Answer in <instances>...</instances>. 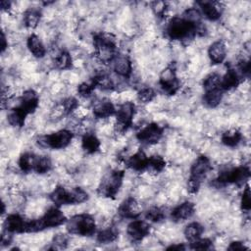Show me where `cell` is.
<instances>
[{
  "label": "cell",
  "instance_id": "6da1fadb",
  "mask_svg": "<svg viewBox=\"0 0 251 251\" xmlns=\"http://www.w3.org/2000/svg\"><path fill=\"white\" fill-rule=\"evenodd\" d=\"M165 31L166 35L172 40L188 42L196 35H204L206 28L202 23L196 24L183 16H175L168 22Z\"/></svg>",
  "mask_w": 251,
  "mask_h": 251
},
{
  "label": "cell",
  "instance_id": "7a4b0ae2",
  "mask_svg": "<svg viewBox=\"0 0 251 251\" xmlns=\"http://www.w3.org/2000/svg\"><path fill=\"white\" fill-rule=\"evenodd\" d=\"M93 46L97 59L103 64H111L119 54L117 39L112 33H95L93 35Z\"/></svg>",
  "mask_w": 251,
  "mask_h": 251
},
{
  "label": "cell",
  "instance_id": "3957f363",
  "mask_svg": "<svg viewBox=\"0 0 251 251\" xmlns=\"http://www.w3.org/2000/svg\"><path fill=\"white\" fill-rule=\"evenodd\" d=\"M49 198L52 203L61 207L64 205H74V204H81L88 200V193L81 187H72L67 189L63 185H57L52 192L49 194Z\"/></svg>",
  "mask_w": 251,
  "mask_h": 251
},
{
  "label": "cell",
  "instance_id": "277c9868",
  "mask_svg": "<svg viewBox=\"0 0 251 251\" xmlns=\"http://www.w3.org/2000/svg\"><path fill=\"white\" fill-rule=\"evenodd\" d=\"M212 170L210 159L205 155L198 156L190 166L187 189L189 193L195 194L199 191L202 182Z\"/></svg>",
  "mask_w": 251,
  "mask_h": 251
},
{
  "label": "cell",
  "instance_id": "5b68a950",
  "mask_svg": "<svg viewBox=\"0 0 251 251\" xmlns=\"http://www.w3.org/2000/svg\"><path fill=\"white\" fill-rule=\"evenodd\" d=\"M65 214L60 207L53 206L49 208L41 217L36 220H29L27 232H37L46 228L57 227L65 225L67 222Z\"/></svg>",
  "mask_w": 251,
  "mask_h": 251
},
{
  "label": "cell",
  "instance_id": "8992f818",
  "mask_svg": "<svg viewBox=\"0 0 251 251\" xmlns=\"http://www.w3.org/2000/svg\"><path fill=\"white\" fill-rule=\"evenodd\" d=\"M66 229L70 234L79 236H92L96 233L97 226L95 219L87 213L72 216L66 222Z\"/></svg>",
  "mask_w": 251,
  "mask_h": 251
},
{
  "label": "cell",
  "instance_id": "52a82bcc",
  "mask_svg": "<svg viewBox=\"0 0 251 251\" xmlns=\"http://www.w3.org/2000/svg\"><path fill=\"white\" fill-rule=\"evenodd\" d=\"M250 175V169L247 166L227 168L219 173L218 176L213 181V185L217 187L226 186L227 184L241 186L247 183Z\"/></svg>",
  "mask_w": 251,
  "mask_h": 251
},
{
  "label": "cell",
  "instance_id": "ba28073f",
  "mask_svg": "<svg viewBox=\"0 0 251 251\" xmlns=\"http://www.w3.org/2000/svg\"><path fill=\"white\" fill-rule=\"evenodd\" d=\"M124 177L125 171L123 170H111L107 172L98 184L97 194L103 198H115L122 187Z\"/></svg>",
  "mask_w": 251,
  "mask_h": 251
},
{
  "label": "cell",
  "instance_id": "9c48e42d",
  "mask_svg": "<svg viewBox=\"0 0 251 251\" xmlns=\"http://www.w3.org/2000/svg\"><path fill=\"white\" fill-rule=\"evenodd\" d=\"M74 138V132L71 129L63 128L50 134L40 135L37 137V144L43 148L54 150L64 149L70 145Z\"/></svg>",
  "mask_w": 251,
  "mask_h": 251
},
{
  "label": "cell",
  "instance_id": "30bf717a",
  "mask_svg": "<svg viewBox=\"0 0 251 251\" xmlns=\"http://www.w3.org/2000/svg\"><path fill=\"white\" fill-rule=\"evenodd\" d=\"M136 113V106L131 101H126L120 104L116 110V123L115 131L117 133L123 134L126 132L132 126L133 118Z\"/></svg>",
  "mask_w": 251,
  "mask_h": 251
},
{
  "label": "cell",
  "instance_id": "8fae6325",
  "mask_svg": "<svg viewBox=\"0 0 251 251\" xmlns=\"http://www.w3.org/2000/svg\"><path fill=\"white\" fill-rule=\"evenodd\" d=\"M158 82L160 88L166 95H175L179 90L180 81L176 75V67L175 63L169 64L161 72Z\"/></svg>",
  "mask_w": 251,
  "mask_h": 251
},
{
  "label": "cell",
  "instance_id": "7c38bea8",
  "mask_svg": "<svg viewBox=\"0 0 251 251\" xmlns=\"http://www.w3.org/2000/svg\"><path fill=\"white\" fill-rule=\"evenodd\" d=\"M164 126L157 123H150L141 127L135 134L136 139L145 145L157 144L164 134Z\"/></svg>",
  "mask_w": 251,
  "mask_h": 251
},
{
  "label": "cell",
  "instance_id": "4fadbf2b",
  "mask_svg": "<svg viewBox=\"0 0 251 251\" xmlns=\"http://www.w3.org/2000/svg\"><path fill=\"white\" fill-rule=\"evenodd\" d=\"M150 225L143 220H131V222L126 226V235L128 239L133 243L141 242L150 234Z\"/></svg>",
  "mask_w": 251,
  "mask_h": 251
},
{
  "label": "cell",
  "instance_id": "5bb4252c",
  "mask_svg": "<svg viewBox=\"0 0 251 251\" xmlns=\"http://www.w3.org/2000/svg\"><path fill=\"white\" fill-rule=\"evenodd\" d=\"M29 220H26L20 214H10L4 220V230L10 233H26Z\"/></svg>",
  "mask_w": 251,
  "mask_h": 251
},
{
  "label": "cell",
  "instance_id": "9a60e30c",
  "mask_svg": "<svg viewBox=\"0 0 251 251\" xmlns=\"http://www.w3.org/2000/svg\"><path fill=\"white\" fill-rule=\"evenodd\" d=\"M118 214L122 219L134 220L141 214V207L134 197L126 198L118 208Z\"/></svg>",
  "mask_w": 251,
  "mask_h": 251
},
{
  "label": "cell",
  "instance_id": "2e32d148",
  "mask_svg": "<svg viewBox=\"0 0 251 251\" xmlns=\"http://www.w3.org/2000/svg\"><path fill=\"white\" fill-rule=\"evenodd\" d=\"M199 7V12L201 13V16H203L205 19L216 22L220 20L222 17L224 7L220 2L217 1H200L196 3Z\"/></svg>",
  "mask_w": 251,
  "mask_h": 251
},
{
  "label": "cell",
  "instance_id": "e0dca14e",
  "mask_svg": "<svg viewBox=\"0 0 251 251\" xmlns=\"http://www.w3.org/2000/svg\"><path fill=\"white\" fill-rule=\"evenodd\" d=\"M39 105V95L33 89H26L23 92L19 98V106L27 115L32 114L38 108Z\"/></svg>",
  "mask_w": 251,
  "mask_h": 251
},
{
  "label": "cell",
  "instance_id": "ac0fdd59",
  "mask_svg": "<svg viewBox=\"0 0 251 251\" xmlns=\"http://www.w3.org/2000/svg\"><path fill=\"white\" fill-rule=\"evenodd\" d=\"M195 213V205L191 201H184L176 206L170 213L172 221L176 223L184 222L190 219Z\"/></svg>",
  "mask_w": 251,
  "mask_h": 251
},
{
  "label": "cell",
  "instance_id": "d6986e66",
  "mask_svg": "<svg viewBox=\"0 0 251 251\" xmlns=\"http://www.w3.org/2000/svg\"><path fill=\"white\" fill-rule=\"evenodd\" d=\"M111 64H113V70L118 75L126 79L131 76L132 63L128 56L118 54Z\"/></svg>",
  "mask_w": 251,
  "mask_h": 251
},
{
  "label": "cell",
  "instance_id": "ffe728a7",
  "mask_svg": "<svg viewBox=\"0 0 251 251\" xmlns=\"http://www.w3.org/2000/svg\"><path fill=\"white\" fill-rule=\"evenodd\" d=\"M116 106L111 102V100L103 98L96 101L92 107V113L95 119H107L116 114Z\"/></svg>",
  "mask_w": 251,
  "mask_h": 251
},
{
  "label": "cell",
  "instance_id": "44dd1931",
  "mask_svg": "<svg viewBox=\"0 0 251 251\" xmlns=\"http://www.w3.org/2000/svg\"><path fill=\"white\" fill-rule=\"evenodd\" d=\"M227 48L224 40L214 41L208 48V57L213 65H220L224 63L226 58Z\"/></svg>",
  "mask_w": 251,
  "mask_h": 251
},
{
  "label": "cell",
  "instance_id": "7402d4cb",
  "mask_svg": "<svg viewBox=\"0 0 251 251\" xmlns=\"http://www.w3.org/2000/svg\"><path fill=\"white\" fill-rule=\"evenodd\" d=\"M241 82V75L235 68L230 65H227L226 71L221 78V88L224 91L231 90L236 88Z\"/></svg>",
  "mask_w": 251,
  "mask_h": 251
},
{
  "label": "cell",
  "instance_id": "603a6c76",
  "mask_svg": "<svg viewBox=\"0 0 251 251\" xmlns=\"http://www.w3.org/2000/svg\"><path fill=\"white\" fill-rule=\"evenodd\" d=\"M148 158L149 157L145 154V152L140 149L126 160V165L130 170L141 173L147 169Z\"/></svg>",
  "mask_w": 251,
  "mask_h": 251
},
{
  "label": "cell",
  "instance_id": "cb8c5ba5",
  "mask_svg": "<svg viewBox=\"0 0 251 251\" xmlns=\"http://www.w3.org/2000/svg\"><path fill=\"white\" fill-rule=\"evenodd\" d=\"M26 47L35 58L41 59L46 55L45 45L43 44L40 37L35 33H31L28 35L26 39Z\"/></svg>",
  "mask_w": 251,
  "mask_h": 251
},
{
  "label": "cell",
  "instance_id": "d4e9b609",
  "mask_svg": "<svg viewBox=\"0 0 251 251\" xmlns=\"http://www.w3.org/2000/svg\"><path fill=\"white\" fill-rule=\"evenodd\" d=\"M101 146V142L97 135L93 132H86L81 137V148L87 154L96 153Z\"/></svg>",
  "mask_w": 251,
  "mask_h": 251
},
{
  "label": "cell",
  "instance_id": "484cf974",
  "mask_svg": "<svg viewBox=\"0 0 251 251\" xmlns=\"http://www.w3.org/2000/svg\"><path fill=\"white\" fill-rule=\"evenodd\" d=\"M41 10L36 7L27 8L23 16V22L26 28H35L41 20Z\"/></svg>",
  "mask_w": 251,
  "mask_h": 251
},
{
  "label": "cell",
  "instance_id": "4316f807",
  "mask_svg": "<svg viewBox=\"0 0 251 251\" xmlns=\"http://www.w3.org/2000/svg\"><path fill=\"white\" fill-rule=\"evenodd\" d=\"M27 114L19 106L12 108L7 115V121L13 127L21 128L25 126Z\"/></svg>",
  "mask_w": 251,
  "mask_h": 251
},
{
  "label": "cell",
  "instance_id": "83f0119b",
  "mask_svg": "<svg viewBox=\"0 0 251 251\" xmlns=\"http://www.w3.org/2000/svg\"><path fill=\"white\" fill-rule=\"evenodd\" d=\"M223 97H224V90L222 88H216V89L205 91L202 101L206 107L213 109L218 107L221 104Z\"/></svg>",
  "mask_w": 251,
  "mask_h": 251
},
{
  "label": "cell",
  "instance_id": "f1b7e54d",
  "mask_svg": "<svg viewBox=\"0 0 251 251\" xmlns=\"http://www.w3.org/2000/svg\"><path fill=\"white\" fill-rule=\"evenodd\" d=\"M119 229L116 226H109L99 230L96 234V240L101 244H109L118 239Z\"/></svg>",
  "mask_w": 251,
  "mask_h": 251
},
{
  "label": "cell",
  "instance_id": "f546056e",
  "mask_svg": "<svg viewBox=\"0 0 251 251\" xmlns=\"http://www.w3.org/2000/svg\"><path fill=\"white\" fill-rule=\"evenodd\" d=\"M242 140V133L237 128H229L221 135V141L227 147H235Z\"/></svg>",
  "mask_w": 251,
  "mask_h": 251
},
{
  "label": "cell",
  "instance_id": "4dcf8cb0",
  "mask_svg": "<svg viewBox=\"0 0 251 251\" xmlns=\"http://www.w3.org/2000/svg\"><path fill=\"white\" fill-rule=\"evenodd\" d=\"M92 82L94 83L95 87H98L105 91H110L115 89V83L111 76L106 74L105 72H100L94 75V76L91 78Z\"/></svg>",
  "mask_w": 251,
  "mask_h": 251
},
{
  "label": "cell",
  "instance_id": "1f68e13d",
  "mask_svg": "<svg viewBox=\"0 0 251 251\" xmlns=\"http://www.w3.org/2000/svg\"><path fill=\"white\" fill-rule=\"evenodd\" d=\"M204 232V226L198 222H191L189 223L183 230L185 238L189 242H193L199 239Z\"/></svg>",
  "mask_w": 251,
  "mask_h": 251
},
{
  "label": "cell",
  "instance_id": "d6a6232c",
  "mask_svg": "<svg viewBox=\"0 0 251 251\" xmlns=\"http://www.w3.org/2000/svg\"><path fill=\"white\" fill-rule=\"evenodd\" d=\"M36 156L37 155L32 152L23 153L20 156L19 161H18V166H19L20 170L25 174L33 172V167H34V163L36 160Z\"/></svg>",
  "mask_w": 251,
  "mask_h": 251
},
{
  "label": "cell",
  "instance_id": "836d02e7",
  "mask_svg": "<svg viewBox=\"0 0 251 251\" xmlns=\"http://www.w3.org/2000/svg\"><path fill=\"white\" fill-rule=\"evenodd\" d=\"M54 65L57 69L65 71L73 68L72 55L67 50H61L54 58Z\"/></svg>",
  "mask_w": 251,
  "mask_h": 251
},
{
  "label": "cell",
  "instance_id": "e575fe53",
  "mask_svg": "<svg viewBox=\"0 0 251 251\" xmlns=\"http://www.w3.org/2000/svg\"><path fill=\"white\" fill-rule=\"evenodd\" d=\"M52 169V160L49 156L37 155L33 167V172L38 175H44L51 171Z\"/></svg>",
  "mask_w": 251,
  "mask_h": 251
},
{
  "label": "cell",
  "instance_id": "d590c367",
  "mask_svg": "<svg viewBox=\"0 0 251 251\" xmlns=\"http://www.w3.org/2000/svg\"><path fill=\"white\" fill-rule=\"evenodd\" d=\"M166 160L160 155H153L148 158V165L146 171L153 174H160L166 168Z\"/></svg>",
  "mask_w": 251,
  "mask_h": 251
},
{
  "label": "cell",
  "instance_id": "8d00e7d4",
  "mask_svg": "<svg viewBox=\"0 0 251 251\" xmlns=\"http://www.w3.org/2000/svg\"><path fill=\"white\" fill-rule=\"evenodd\" d=\"M221 78H222V75L216 72H213L207 75L204 77L203 83H202L204 91L221 88Z\"/></svg>",
  "mask_w": 251,
  "mask_h": 251
},
{
  "label": "cell",
  "instance_id": "74e56055",
  "mask_svg": "<svg viewBox=\"0 0 251 251\" xmlns=\"http://www.w3.org/2000/svg\"><path fill=\"white\" fill-rule=\"evenodd\" d=\"M146 220L152 223H160L166 218V211L159 206H152L145 212Z\"/></svg>",
  "mask_w": 251,
  "mask_h": 251
},
{
  "label": "cell",
  "instance_id": "f35d334b",
  "mask_svg": "<svg viewBox=\"0 0 251 251\" xmlns=\"http://www.w3.org/2000/svg\"><path fill=\"white\" fill-rule=\"evenodd\" d=\"M137 100L140 103H149L151 101L154 100V98L156 97V92L155 90L150 87V86H144L141 87L138 91H137Z\"/></svg>",
  "mask_w": 251,
  "mask_h": 251
},
{
  "label": "cell",
  "instance_id": "ab89813d",
  "mask_svg": "<svg viewBox=\"0 0 251 251\" xmlns=\"http://www.w3.org/2000/svg\"><path fill=\"white\" fill-rule=\"evenodd\" d=\"M60 105H61V107L64 111V114L65 115H70L77 109L78 101H77L76 98H75L73 96H70V97L65 98Z\"/></svg>",
  "mask_w": 251,
  "mask_h": 251
},
{
  "label": "cell",
  "instance_id": "60d3db41",
  "mask_svg": "<svg viewBox=\"0 0 251 251\" xmlns=\"http://www.w3.org/2000/svg\"><path fill=\"white\" fill-rule=\"evenodd\" d=\"M68 236L64 233H58L56 235H54L52 242H51V246L48 249L51 250H61V249H65L68 245Z\"/></svg>",
  "mask_w": 251,
  "mask_h": 251
},
{
  "label": "cell",
  "instance_id": "b9f144b4",
  "mask_svg": "<svg viewBox=\"0 0 251 251\" xmlns=\"http://www.w3.org/2000/svg\"><path fill=\"white\" fill-rule=\"evenodd\" d=\"M240 207L242 209V211L248 213L250 211L251 208V194H250V187L249 184L246 183L244 188H243V192L241 194V198H240Z\"/></svg>",
  "mask_w": 251,
  "mask_h": 251
},
{
  "label": "cell",
  "instance_id": "7bdbcfd3",
  "mask_svg": "<svg viewBox=\"0 0 251 251\" xmlns=\"http://www.w3.org/2000/svg\"><path fill=\"white\" fill-rule=\"evenodd\" d=\"M189 248L193 250H210L213 248V241L210 238H202L190 242Z\"/></svg>",
  "mask_w": 251,
  "mask_h": 251
},
{
  "label": "cell",
  "instance_id": "ee69618b",
  "mask_svg": "<svg viewBox=\"0 0 251 251\" xmlns=\"http://www.w3.org/2000/svg\"><path fill=\"white\" fill-rule=\"evenodd\" d=\"M151 9L159 19H164L168 12V3L164 1H155L151 4Z\"/></svg>",
  "mask_w": 251,
  "mask_h": 251
},
{
  "label": "cell",
  "instance_id": "f6af8a7d",
  "mask_svg": "<svg viewBox=\"0 0 251 251\" xmlns=\"http://www.w3.org/2000/svg\"><path fill=\"white\" fill-rule=\"evenodd\" d=\"M95 85L94 83L92 82V80L90 79V81L86 82H82L80 83L78 86H77V93L80 97H83V98H88L92 95V92L93 90L95 89Z\"/></svg>",
  "mask_w": 251,
  "mask_h": 251
},
{
  "label": "cell",
  "instance_id": "bcb514c9",
  "mask_svg": "<svg viewBox=\"0 0 251 251\" xmlns=\"http://www.w3.org/2000/svg\"><path fill=\"white\" fill-rule=\"evenodd\" d=\"M228 250H247L248 247L245 246V244L241 241H232L229 243L228 247H227Z\"/></svg>",
  "mask_w": 251,
  "mask_h": 251
},
{
  "label": "cell",
  "instance_id": "7dc6e473",
  "mask_svg": "<svg viewBox=\"0 0 251 251\" xmlns=\"http://www.w3.org/2000/svg\"><path fill=\"white\" fill-rule=\"evenodd\" d=\"M8 47V42L6 39V35L5 32L2 31V35H1V52L4 53V51L6 50V48Z\"/></svg>",
  "mask_w": 251,
  "mask_h": 251
},
{
  "label": "cell",
  "instance_id": "c3c4849f",
  "mask_svg": "<svg viewBox=\"0 0 251 251\" xmlns=\"http://www.w3.org/2000/svg\"><path fill=\"white\" fill-rule=\"evenodd\" d=\"M168 250H184L186 249V247L184 246L183 243H178V244H173L169 247H167Z\"/></svg>",
  "mask_w": 251,
  "mask_h": 251
},
{
  "label": "cell",
  "instance_id": "681fc988",
  "mask_svg": "<svg viewBox=\"0 0 251 251\" xmlns=\"http://www.w3.org/2000/svg\"><path fill=\"white\" fill-rule=\"evenodd\" d=\"M11 5H12V2L2 0V1H1V10H2V11H8V10H10Z\"/></svg>",
  "mask_w": 251,
  "mask_h": 251
}]
</instances>
